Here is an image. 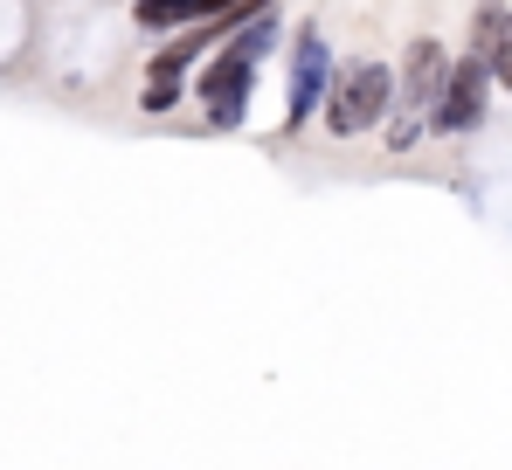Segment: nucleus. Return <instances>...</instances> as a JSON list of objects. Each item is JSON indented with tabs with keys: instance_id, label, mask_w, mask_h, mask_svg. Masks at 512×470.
Returning a JSON list of instances; mask_svg holds the SVG:
<instances>
[{
	"instance_id": "6e6552de",
	"label": "nucleus",
	"mask_w": 512,
	"mask_h": 470,
	"mask_svg": "<svg viewBox=\"0 0 512 470\" xmlns=\"http://www.w3.org/2000/svg\"><path fill=\"white\" fill-rule=\"evenodd\" d=\"M277 42H284V35H277V14H270V7H256L250 21H243V28L229 35V49H243L250 63H263V56H270Z\"/></svg>"
},
{
	"instance_id": "7ed1b4c3",
	"label": "nucleus",
	"mask_w": 512,
	"mask_h": 470,
	"mask_svg": "<svg viewBox=\"0 0 512 470\" xmlns=\"http://www.w3.org/2000/svg\"><path fill=\"white\" fill-rule=\"evenodd\" d=\"M194 90H201V111H208V125H222V132H236L243 118H250V90H256V63L243 56V49H208V63H201V77H194Z\"/></svg>"
},
{
	"instance_id": "1a4fd4ad",
	"label": "nucleus",
	"mask_w": 512,
	"mask_h": 470,
	"mask_svg": "<svg viewBox=\"0 0 512 470\" xmlns=\"http://www.w3.org/2000/svg\"><path fill=\"white\" fill-rule=\"evenodd\" d=\"M173 104H180V77H146L139 111H153V118H160V111H173Z\"/></svg>"
},
{
	"instance_id": "f03ea898",
	"label": "nucleus",
	"mask_w": 512,
	"mask_h": 470,
	"mask_svg": "<svg viewBox=\"0 0 512 470\" xmlns=\"http://www.w3.org/2000/svg\"><path fill=\"white\" fill-rule=\"evenodd\" d=\"M492 90H499V77H492L485 56H471V49L450 56L443 90H436V104H429V125H436V132H478L485 111H492Z\"/></svg>"
},
{
	"instance_id": "0eeeda50",
	"label": "nucleus",
	"mask_w": 512,
	"mask_h": 470,
	"mask_svg": "<svg viewBox=\"0 0 512 470\" xmlns=\"http://www.w3.org/2000/svg\"><path fill=\"white\" fill-rule=\"evenodd\" d=\"M506 21H512V0H478V14H471V56H499V42H506Z\"/></svg>"
},
{
	"instance_id": "9d476101",
	"label": "nucleus",
	"mask_w": 512,
	"mask_h": 470,
	"mask_svg": "<svg viewBox=\"0 0 512 470\" xmlns=\"http://www.w3.org/2000/svg\"><path fill=\"white\" fill-rule=\"evenodd\" d=\"M416 132H423V111H402V118L388 125V146H395V153H409V146H416Z\"/></svg>"
},
{
	"instance_id": "f257e3e1",
	"label": "nucleus",
	"mask_w": 512,
	"mask_h": 470,
	"mask_svg": "<svg viewBox=\"0 0 512 470\" xmlns=\"http://www.w3.org/2000/svg\"><path fill=\"white\" fill-rule=\"evenodd\" d=\"M388 104H395V70L388 63H346V70H333V90H326L319 118H326L333 139H360L367 125L388 118Z\"/></svg>"
},
{
	"instance_id": "20e7f679",
	"label": "nucleus",
	"mask_w": 512,
	"mask_h": 470,
	"mask_svg": "<svg viewBox=\"0 0 512 470\" xmlns=\"http://www.w3.org/2000/svg\"><path fill=\"white\" fill-rule=\"evenodd\" d=\"M326 90H333V49H326V35H319V28H305V35L291 42V97H284V132H298L305 118H319Z\"/></svg>"
},
{
	"instance_id": "423d86ee",
	"label": "nucleus",
	"mask_w": 512,
	"mask_h": 470,
	"mask_svg": "<svg viewBox=\"0 0 512 470\" xmlns=\"http://www.w3.org/2000/svg\"><path fill=\"white\" fill-rule=\"evenodd\" d=\"M229 7L236 0H132V21L139 28H194V21H215Z\"/></svg>"
},
{
	"instance_id": "39448f33",
	"label": "nucleus",
	"mask_w": 512,
	"mask_h": 470,
	"mask_svg": "<svg viewBox=\"0 0 512 470\" xmlns=\"http://www.w3.org/2000/svg\"><path fill=\"white\" fill-rule=\"evenodd\" d=\"M443 70H450V49H443L436 35H416L409 56H402V70H395V104L429 118V104H436V90H443Z\"/></svg>"
}]
</instances>
